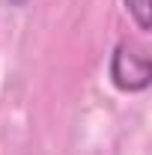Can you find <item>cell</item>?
I'll return each mask as SVG.
<instances>
[{
    "instance_id": "6da1fadb",
    "label": "cell",
    "mask_w": 152,
    "mask_h": 155,
    "mask_svg": "<svg viewBox=\"0 0 152 155\" xmlns=\"http://www.w3.org/2000/svg\"><path fill=\"white\" fill-rule=\"evenodd\" d=\"M111 81L116 90L122 93H143L152 81V63L146 57V51L134 48L131 42H119L111 54Z\"/></svg>"
},
{
    "instance_id": "7a4b0ae2",
    "label": "cell",
    "mask_w": 152,
    "mask_h": 155,
    "mask_svg": "<svg viewBox=\"0 0 152 155\" xmlns=\"http://www.w3.org/2000/svg\"><path fill=\"white\" fill-rule=\"evenodd\" d=\"M125 3V9H128V15L134 18V24H137V30H149L152 21H149V0H122Z\"/></svg>"
},
{
    "instance_id": "3957f363",
    "label": "cell",
    "mask_w": 152,
    "mask_h": 155,
    "mask_svg": "<svg viewBox=\"0 0 152 155\" xmlns=\"http://www.w3.org/2000/svg\"><path fill=\"white\" fill-rule=\"evenodd\" d=\"M9 3H12V6H24L27 0H9Z\"/></svg>"
}]
</instances>
